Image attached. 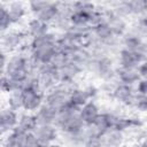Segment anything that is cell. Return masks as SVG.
<instances>
[{
	"instance_id": "cell-1",
	"label": "cell",
	"mask_w": 147,
	"mask_h": 147,
	"mask_svg": "<svg viewBox=\"0 0 147 147\" xmlns=\"http://www.w3.org/2000/svg\"><path fill=\"white\" fill-rule=\"evenodd\" d=\"M18 119H20V116L16 110H14L9 107L3 108L1 110V115H0V127H1L2 136L7 134L10 131H13L14 129H16V126L18 124Z\"/></svg>"
},
{
	"instance_id": "cell-2",
	"label": "cell",
	"mask_w": 147,
	"mask_h": 147,
	"mask_svg": "<svg viewBox=\"0 0 147 147\" xmlns=\"http://www.w3.org/2000/svg\"><path fill=\"white\" fill-rule=\"evenodd\" d=\"M25 34L15 31V30H9L5 33H2V51L3 52H13L20 48L24 41Z\"/></svg>"
},
{
	"instance_id": "cell-3",
	"label": "cell",
	"mask_w": 147,
	"mask_h": 147,
	"mask_svg": "<svg viewBox=\"0 0 147 147\" xmlns=\"http://www.w3.org/2000/svg\"><path fill=\"white\" fill-rule=\"evenodd\" d=\"M144 60L146 59L141 52L123 48L119 53V64L123 68H138Z\"/></svg>"
},
{
	"instance_id": "cell-4",
	"label": "cell",
	"mask_w": 147,
	"mask_h": 147,
	"mask_svg": "<svg viewBox=\"0 0 147 147\" xmlns=\"http://www.w3.org/2000/svg\"><path fill=\"white\" fill-rule=\"evenodd\" d=\"M80 67L76 62L69 60L65 64L56 69V75L59 83H72V80L76 78V76L79 74Z\"/></svg>"
},
{
	"instance_id": "cell-5",
	"label": "cell",
	"mask_w": 147,
	"mask_h": 147,
	"mask_svg": "<svg viewBox=\"0 0 147 147\" xmlns=\"http://www.w3.org/2000/svg\"><path fill=\"white\" fill-rule=\"evenodd\" d=\"M34 136L42 144V145H49L54 142L57 136L56 127L53 124H46V125H38L37 129L34 130Z\"/></svg>"
},
{
	"instance_id": "cell-6",
	"label": "cell",
	"mask_w": 147,
	"mask_h": 147,
	"mask_svg": "<svg viewBox=\"0 0 147 147\" xmlns=\"http://www.w3.org/2000/svg\"><path fill=\"white\" fill-rule=\"evenodd\" d=\"M113 94H114V98L118 102H121V103H123L125 106H133L136 94L133 93L132 87L130 85L121 83L119 85H117L115 87Z\"/></svg>"
},
{
	"instance_id": "cell-7",
	"label": "cell",
	"mask_w": 147,
	"mask_h": 147,
	"mask_svg": "<svg viewBox=\"0 0 147 147\" xmlns=\"http://www.w3.org/2000/svg\"><path fill=\"white\" fill-rule=\"evenodd\" d=\"M48 26H49L48 23H46L37 17H33V18L29 20V22L26 24V33H28V36L31 37V39L38 38V37H41L49 32Z\"/></svg>"
},
{
	"instance_id": "cell-8",
	"label": "cell",
	"mask_w": 147,
	"mask_h": 147,
	"mask_svg": "<svg viewBox=\"0 0 147 147\" xmlns=\"http://www.w3.org/2000/svg\"><path fill=\"white\" fill-rule=\"evenodd\" d=\"M59 10H60V7H59V3H54V2H48V1H45V5L42 6V8L36 14L34 17L46 22V23H54L55 18L57 17V14H59Z\"/></svg>"
},
{
	"instance_id": "cell-9",
	"label": "cell",
	"mask_w": 147,
	"mask_h": 147,
	"mask_svg": "<svg viewBox=\"0 0 147 147\" xmlns=\"http://www.w3.org/2000/svg\"><path fill=\"white\" fill-rule=\"evenodd\" d=\"M57 110L54 108L47 106L46 103H42V106L36 111V117L38 125H46V124H55L56 117H57Z\"/></svg>"
},
{
	"instance_id": "cell-10",
	"label": "cell",
	"mask_w": 147,
	"mask_h": 147,
	"mask_svg": "<svg viewBox=\"0 0 147 147\" xmlns=\"http://www.w3.org/2000/svg\"><path fill=\"white\" fill-rule=\"evenodd\" d=\"M99 115H100L99 108L93 101H88L79 110V116L86 126L93 125V123L95 122V119L98 118Z\"/></svg>"
},
{
	"instance_id": "cell-11",
	"label": "cell",
	"mask_w": 147,
	"mask_h": 147,
	"mask_svg": "<svg viewBox=\"0 0 147 147\" xmlns=\"http://www.w3.org/2000/svg\"><path fill=\"white\" fill-rule=\"evenodd\" d=\"M37 126H38V122H37L36 114L26 113L20 116L18 124L16 127L24 133H33Z\"/></svg>"
},
{
	"instance_id": "cell-12",
	"label": "cell",
	"mask_w": 147,
	"mask_h": 147,
	"mask_svg": "<svg viewBox=\"0 0 147 147\" xmlns=\"http://www.w3.org/2000/svg\"><path fill=\"white\" fill-rule=\"evenodd\" d=\"M117 75H118V78H119L122 84H126L130 86L140 80V76L138 74L137 68H123V67H121L117 70Z\"/></svg>"
},
{
	"instance_id": "cell-13",
	"label": "cell",
	"mask_w": 147,
	"mask_h": 147,
	"mask_svg": "<svg viewBox=\"0 0 147 147\" xmlns=\"http://www.w3.org/2000/svg\"><path fill=\"white\" fill-rule=\"evenodd\" d=\"M121 10L129 14H145L147 13V1L133 0L121 3Z\"/></svg>"
},
{
	"instance_id": "cell-14",
	"label": "cell",
	"mask_w": 147,
	"mask_h": 147,
	"mask_svg": "<svg viewBox=\"0 0 147 147\" xmlns=\"http://www.w3.org/2000/svg\"><path fill=\"white\" fill-rule=\"evenodd\" d=\"M25 134L17 127L14 129L3 138V147H22Z\"/></svg>"
},
{
	"instance_id": "cell-15",
	"label": "cell",
	"mask_w": 147,
	"mask_h": 147,
	"mask_svg": "<svg viewBox=\"0 0 147 147\" xmlns=\"http://www.w3.org/2000/svg\"><path fill=\"white\" fill-rule=\"evenodd\" d=\"M102 147H116L122 142V132L115 129H110L101 134Z\"/></svg>"
},
{
	"instance_id": "cell-16",
	"label": "cell",
	"mask_w": 147,
	"mask_h": 147,
	"mask_svg": "<svg viewBox=\"0 0 147 147\" xmlns=\"http://www.w3.org/2000/svg\"><path fill=\"white\" fill-rule=\"evenodd\" d=\"M91 99V95L88 94L87 90L83 88H74L72 92L69 95V101L75 105L78 108H82L84 105H86Z\"/></svg>"
},
{
	"instance_id": "cell-17",
	"label": "cell",
	"mask_w": 147,
	"mask_h": 147,
	"mask_svg": "<svg viewBox=\"0 0 147 147\" xmlns=\"http://www.w3.org/2000/svg\"><path fill=\"white\" fill-rule=\"evenodd\" d=\"M7 9H8L13 24L20 22L26 14V7L22 2H10L7 6Z\"/></svg>"
},
{
	"instance_id": "cell-18",
	"label": "cell",
	"mask_w": 147,
	"mask_h": 147,
	"mask_svg": "<svg viewBox=\"0 0 147 147\" xmlns=\"http://www.w3.org/2000/svg\"><path fill=\"white\" fill-rule=\"evenodd\" d=\"M13 25L11 18L9 16L7 6H5L3 3L0 5V30L2 33L9 31V28Z\"/></svg>"
},
{
	"instance_id": "cell-19",
	"label": "cell",
	"mask_w": 147,
	"mask_h": 147,
	"mask_svg": "<svg viewBox=\"0 0 147 147\" xmlns=\"http://www.w3.org/2000/svg\"><path fill=\"white\" fill-rule=\"evenodd\" d=\"M8 107L14 109V110H18V109H23V102H22V92L20 91H15L9 93L8 96Z\"/></svg>"
},
{
	"instance_id": "cell-20",
	"label": "cell",
	"mask_w": 147,
	"mask_h": 147,
	"mask_svg": "<svg viewBox=\"0 0 147 147\" xmlns=\"http://www.w3.org/2000/svg\"><path fill=\"white\" fill-rule=\"evenodd\" d=\"M133 106L140 111H147V95L145 94H136Z\"/></svg>"
},
{
	"instance_id": "cell-21",
	"label": "cell",
	"mask_w": 147,
	"mask_h": 147,
	"mask_svg": "<svg viewBox=\"0 0 147 147\" xmlns=\"http://www.w3.org/2000/svg\"><path fill=\"white\" fill-rule=\"evenodd\" d=\"M137 91L139 94L147 95V78H140V80L137 83Z\"/></svg>"
},
{
	"instance_id": "cell-22",
	"label": "cell",
	"mask_w": 147,
	"mask_h": 147,
	"mask_svg": "<svg viewBox=\"0 0 147 147\" xmlns=\"http://www.w3.org/2000/svg\"><path fill=\"white\" fill-rule=\"evenodd\" d=\"M140 78H147V59L144 60L137 68Z\"/></svg>"
},
{
	"instance_id": "cell-23",
	"label": "cell",
	"mask_w": 147,
	"mask_h": 147,
	"mask_svg": "<svg viewBox=\"0 0 147 147\" xmlns=\"http://www.w3.org/2000/svg\"><path fill=\"white\" fill-rule=\"evenodd\" d=\"M140 23H141V28H144V29L147 31V13L144 14V16H142Z\"/></svg>"
},
{
	"instance_id": "cell-24",
	"label": "cell",
	"mask_w": 147,
	"mask_h": 147,
	"mask_svg": "<svg viewBox=\"0 0 147 147\" xmlns=\"http://www.w3.org/2000/svg\"><path fill=\"white\" fill-rule=\"evenodd\" d=\"M45 147H62V146H61V145H59V144L52 142V144H49V145H46Z\"/></svg>"
},
{
	"instance_id": "cell-25",
	"label": "cell",
	"mask_w": 147,
	"mask_h": 147,
	"mask_svg": "<svg viewBox=\"0 0 147 147\" xmlns=\"http://www.w3.org/2000/svg\"><path fill=\"white\" fill-rule=\"evenodd\" d=\"M140 147H147V139H146V140H144V141L140 144Z\"/></svg>"
},
{
	"instance_id": "cell-26",
	"label": "cell",
	"mask_w": 147,
	"mask_h": 147,
	"mask_svg": "<svg viewBox=\"0 0 147 147\" xmlns=\"http://www.w3.org/2000/svg\"><path fill=\"white\" fill-rule=\"evenodd\" d=\"M132 147H140V145H136V146H132Z\"/></svg>"
}]
</instances>
